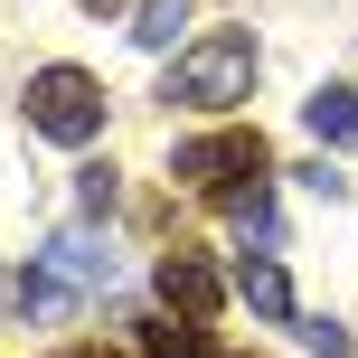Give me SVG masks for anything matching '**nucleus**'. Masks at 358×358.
Masks as SVG:
<instances>
[{
	"instance_id": "f257e3e1",
	"label": "nucleus",
	"mask_w": 358,
	"mask_h": 358,
	"mask_svg": "<svg viewBox=\"0 0 358 358\" xmlns=\"http://www.w3.org/2000/svg\"><path fill=\"white\" fill-rule=\"evenodd\" d=\"M170 179L189 198H208V208H227L255 245L273 236V142H264V132H245V123H236V132H198V142H179Z\"/></svg>"
},
{
	"instance_id": "f03ea898",
	"label": "nucleus",
	"mask_w": 358,
	"mask_h": 358,
	"mask_svg": "<svg viewBox=\"0 0 358 358\" xmlns=\"http://www.w3.org/2000/svg\"><path fill=\"white\" fill-rule=\"evenodd\" d=\"M245 94H255V29H208V38H189V48L170 57V76H161V104H198V113L245 104Z\"/></svg>"
},
{
	"instance_id": "7ed1b4c3",
	"label": "nucleus",
	"mask_w": 358,
	"mask_h": 358,
	"mask_svg": "<svg viewBox=\"0 0 358 358\" xmlns=\"http://www.w3.org/2000/svg\"><path fill=\"white\" fill-rule=\"evenodd\" d=\"M29 132L48 142H94L104 132V85L85 66H38L29 76Z\"/></svg>"
},
{
	"instance_id": "20e7f679",
	"label": "nucleus",
	"mask_w": 358,
	"mask_h": 358,
	"mask_svg": "<svg viewBox=\"0 0 358 358\" xmlns=\"http://www.w3.org/2000/svg\"><path fill=\"white\" fill-rule=\"evenodd\" d=\"M151 283H161V302L179 311V321H217V302H227V283H217V264H208V255H189V245H170Z\"/></svg>"
},
{
	"instance_id": "39448f33",
	"label": "nucleus",
	"mask_w": 358,
	"mask_h": 358,
	"mask_svg": "<svg viewBox=\"0 0 358 358\" xmlns=\"http://www.w3.org/2000/svg\"><path fill=\"white\" fill-rule=\"evenodd\" d=\"M38 264H48L66 292H113V245H104V236H85V227L48 236V255H38Z\"/></svg>"
},
{
	"instance_id": "423d86ee",
	"label": "nucleus",
	"mask_w": 358,
	"mask_h": 358,
	"mask_svg": "<svg viewBox=\"0 0 358 358\" xmlns=\"http://www.w3.org/2000/svg\"><path fill=\"white\" fill-rule=\"evenodd\" d=\"M0 311H19V321H66L76 292L57 283L48 264H29V273H0Z\"/></svg>"
},
{
	"instance_id": "0eeeda50",
	"label": "nucleus",
	"mask_w": 358,
	"mask_h": 358,
	"mask_svg": "<svg viewBox=\"0 0 358 358\" xmlns=\"http://www.w3.org/2000/svg\"><path fill=\"white\" fill-rule=\"evenodd\" d=\"M236 302H245L255 321H292V283H283V264H273V255H245V264H236Z\"/></svg>"
},
{
	"instance_id": "6e6552de",
	"label": "nucleus",
	"mask_w": 358,
	"mask_h": 358,
	"mask_svg": "<svg viewBox=\"0 0 358 358\" xmlns=\"http://www.w3.org/2000/svg\"><path fill=\"white\" fill-rule=\"evenodd\" d=\"M302 123L321 132V142H358V85H321L302 104Z\"/></svg>"
},
{
	"instance_id": "1a4fd4ad",
	"label": "nucleus",
	"mask_w": 358,
	"mask_h": 358,
	"mask_svg": "<svg viewBox=\"0 0 358 358\" xmlns=\"http://www.w3.org/2000/svg\"><path fill=\"white\" fill-rule=\"evenodd\" d=\"M142 358H217L208 321H142Z\"/></svg>"
},
{
	"instance_id": "9d476101",
	"label": "nucleus",
	"mask_w": 358,
	"mask_h": 358,
	"mask_svg": "<svg viewBox=\"0 0 358 358\" xmlns=\"http://www.w3.org/2000/svg\"><path fill=\"white\" fill-rule=\"evenodd\" d=\"M189 0H142V19H132V38H142V48H189Z\"/></svg>"
},
{
	"instance_id": "9b49d317",
	"label": "nucleus",
	"mask_w": 358,
	"mask_h": 358,
	"mask_svg": "<svg viewBox=\"0 0 358 358\" xmlns=\"http://www.w3.org/2000/svg\"><path fill=\"white\" fill-rule=\"evenodd\" d=\"M292 330H302V349H311V358H349V330L330 321V311H311V321H292Z\"/></svg>"
},
{
	"instance_id": "f8f14e48",
	"label": "nucleus",
	"mask_w": 358,
	"mask_h": 358,
	"mask_svg": "<svg viewBox=\"0 0 358 358\" xmlns=\"http://www.w3.org/2000/svg\"><path fill=\"white\" fill-rule=\"evenodd\" d=\"M76 198H85V208H94V217H104V208H113V198H123V179H113L104 161H85V170H76Z\"/></svg>"
},
{
	"instance_id": "ddd939ff",
	"label": "nucleus",
	"mask_w": 358,
	"mask_h": 358,
	"mask_svg": "<svg viewBox=\"0 0 358 358\" xmlns=\"http://www.w3.org/2000/svg\"><path fill=\"white\" fill-rule=\"evenodd\" d=\"M57 358H123V349H94V340H76V349H57Z\"/></svg>"
},
{
	"instance_id": "4468645a",
	"label": "nucleus",
	"mask_w": 358,
	"mask_h": 358,
	"mask_svg": "<svg viewBox=\"0 0 358 358\" xmlns=\"http://www.w3.org/2000/svg\"><path fill=\"white\" fill-rule=\"evenodd\" d=\"M76 10H94V19H113V10H123V0H76Z\"/></svg>"
}]
</instances>
